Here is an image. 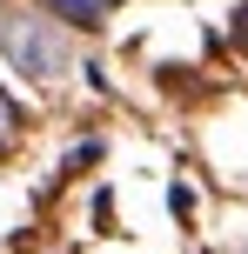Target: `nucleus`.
I'll return each mask as SVG.
<instances>
[{
    "mask_svg": "<svg viewBox=\"0 0 248 254\" xmlns=\"http://www.w3.org/2000/svg\"><path fill=\"white\" fill-rule=\"evenodd\" d=\"M0 54H7L20 74H34V80H61L67 74V40L54 34L40 13H7V20H0Z\"/></svg>",
    "mask_w": 248,
    "mask_h": 254,
    "instance_id": "f257e3e1",
    "label": "nucleus"
},
{
    "mask_svg": "<svg viewBox=\"0 0 248 254\" xmlns=\"http://www.w3.org/2000/svg\"><path fill=\"white\" fill-rule=\"evenodd\" d=\"M13 134H20V107L0 94V161H7V147H13Z\"/></svg>",
    "mask_w": 248,
    "mask_h": 254,
    "instance_id": "f03ea898",
    "label": "nucleus"
},
{
    "mask_svg": "<svg viewBox=\"0 0 248 254\" xmlns=\"http://www.w3.org/2000/svg\"><path fill=\"white\" fill-rule=\"evenodd\" d=\"M54 7H61V13H74V20H101V7H107V0H54Z\"/></svg>",
    "mask_w": 248,
    "mask_h": 254,
    "instance_id": "7ed1b4c3",
    "label": "nucleus"
},
{
    "mask_svg": "<svg viewBox=\"0 0 248 254\" xmlns=\"http://www.w3.org/2000/svg\"><path fill=\"white\" fill-rule=\"evenodd\" d=\"M235 47L248 54V7H242V20H235Z\"/></svg>",
    "mask_w": 248,
    "mask_h": 254,
    "instance_id": "20e7f679",
    "label": "nucleus"
}]
</instances>
